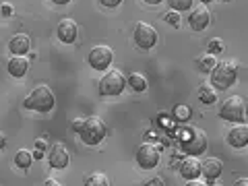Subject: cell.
<instances>
[{"label":"cell","mask_w":248,"mask_h":186,"mask_svg":"<svg viewBox=\"0 0 248 186\" xmlns=\"http://www.w3.org/2000/svg\"><path fill=\"white\" fill-rule=\"evenodd\" d=\"M238 81V64L232 60H221L217 62L215 68L211 71V85L215 89H230L232 85Z\"/></svg>","instance_id":"cell-1"},{"label":"cell","mask_w":248,"mask_h":186,"mask_svg":"<svg viewBox=\"0 0 248 186\" xmlns=\"http://www.w3.org/2000/svg\"><path fill=\"white\" fill-rule=\"evenodd\" d=\"M54 104H56V99H54V93L48 85H37L33 87V91L29 93L25 97V110H33V112H50Z\"/></svg>","instance_id":"cell-2"},{"label":"cell","mask_w":248,"mask_h":186,"mask_svg":"<svg viewBox=\"0 0 248 186\" xmlns=\"http://www.w3.org/2000/svg\"><path fill=\"white\" fill-rule=\"evenodd\" d=\"M108 135V126L99 116H89L83 118V126L79 130V137L85 145H99Z\"/></svg>","instance_id":"cell-3"},{"label":"cell","mask_w":248,"mask_h":186,"mask_svg":"<svg viewBox=\"0 0 248 186\" xmlns=\"http://www.w3.org/2000/svg\"><path fill=\"white\" fill-rule=\"evenodd\" d=\"M126 87V77H124L122 71L118 68H108L106 75L99 79V93L104 97H114V95H120Z\"/></svg>","instance_id":"cell-4"},{"label":"cell","mask_w":248,"mask_h":186,"mask_svg":"<svg viewBox=\"0 0 248 186\" xmlns=\"http://www.w3.org/2000/svg\"><path fill=\"white\" fill-rule=\"evenodd\" d=\"M246 102H244V97H240V95H232L228 97L226 102H223L219 106V118L223 120H228V122H242L246 118Z\"/></svg>","instance_id":"cell-5"},{"label":"cell","mask_w":248,"mask_h":186,"mask_svg":"<svg viewBox=\"0 0 248 186\" xmlns=\"http://www.w3.org/2000/svg\"><path fill=\"white\" fill-rule=\"evenodd\" d=\"M87 62H89V66L93 68V71L104 73L112 66L114 50L110 48V46H95V48H91V52L87 54Z\"/></svg>","instance_id":"cell-6"},{"label":"cell","mask_w":248,"mask_h":186,"mask_svg":"<svg viewBox=\"0 0 248 186\" xmlns=\"http://www.w3.org/2000/svg\"><path fill=\"white\" fill-rule=\"evenodd\" d=\"M133 40L141 50H151L157 44V31L147 21H139L133 31Z\"/></svg>","instance_id":"cell-7"},{"label":"cell","mask_w":248,"mask_h":186,"mask_svg":"<svg viewBox=\"0 0 248 186\" xmlns=\"http://www.w3.org/2000/svg\"><path fill=\"white\" fill-rule=\"evenodd\" d=\"M190 139L182 141V149L190 155V157H199L207 151V145H209V139H207V133L201 128H190Z\"/></svg>","instance_id":"cell-8"},{"label":"cell","mask_w":248,"mask_h":186,"mask_svg":"<svg viewBox=\"0 0 248 186\" xmlns=\"http://www.w3.org/2000/svg\"><path fill=\"white\" fill-rule=\"evenodd\" d=\"M135 159H137L139 168L153 170V168H157V164H159V149L153 143H145V145H141L137 149Z\"/></svg>","instance_id":"cell-9"},{"label":"cell","mask_w":248,"mask_h":186,"mask_svg":"<svg viewBox=\"0 0 248 186\" xmlns=\"http://www.w3.org/2000/svg\"><path fill=\"white\" fill-rule=\"evenodd\" d=\"M48 164L54 170H64L68 164H71V153H68V149L62 143L52 145V149L48 153Z\"/></svg>","instance_id":"cell-10"},{"label":"cell","mask_w":248,"mask_h":186,"mask_svg":"<svg viewBox=\"0 0 248 186\" xmlns=\"http://www.w3.org/2000/svg\"><path fill=\"white\" fill-rule=\"evenodd\" d=\"M56 33L62 44H75L77 35H79V25L75 19H62L56 27Z\"/></svg>","instance_id":"cell-11"},{"label":"cell","mask_w":248,"mask_h":186,"mask_svg":"<svg viewBox=\"0 0 248 186\" xmlns=\"http://www.w3.org/2000/svg\"><path fill=\"white\" fill-rule=\"evenodd\" d=\"M209 23H211V13L207 11V6H197V9H192L190 15H188V25L192 31H203L209 27Z\"/></svg>","instance_id":"cell-12"},{"label":"cell","mask_w":248,"mask_h":186,"mask_svg":"<svg viewBox=\"0 0 248 186\" xmlns=\"http://www.w3.org/2000/svg\"><path fill=\"white\" fill-rule=\"evenodd\" d=\"M221 172H223V164L217 157H209V159H205L203 164H201V176L205 178L207 184L215 182L217 178L221 176Z\"/></svg>","instance_id":"cell-13"},{"label":"cell","mask_w":248,"mask_h":186,"mask_svg":"<svg viewBox=\"0 0 248 186\" xmlns=\"http://www.w3.org/2000/svg\"><path fill=\"white\" fill-rule=\"evenodd\" d=\"M228 143L232 147H236V149H242V147L248 145V124H240V126H234L230 128L228 133Z\"/></svg>","instance_id":"cell-14"},{"label":"cell","mask_w":248,"mask_h":186,"mask_svg":"<svg viewBox=\"0 0 248 186\" xmlns=\"http://www.w3.org/2000/svg\"><path fill=\"white\" fill-rule=\"evenodd\" d=\"M29 48H31V40H29V35H25V33L13 35L11 42H9V50H11L13 56H27Z\"/></svg>","instance_id":"cell-15"},{"label":"cell","mask_w":248,"mask_h":186,"mask_svg":"<svg viewBox=\"0 0 248 186\" xmlns=\"http://www.w3.org/2000/svg\"><path fill=\"white\" fill-rule=\"evenodd\" d=\"M180 176H184L186 180H195V178L201 176V161L195 159V157H186L182 159V164H180Z\"/></svg>","instance_id":"cell-16"},{"label":"cell","mask_w":248,"mask_h":186,"mask_svg":"<svg viewBox=\"0 0 248 186\" xmlns=\"http://www.w3.org/2000/svg\"><path fill=\"white\" fill-rule=\"evenodd\" d=\"M29 71V60L27 56H11L9 58V73L13 77H17V79H21V77H25Z\"/></svg>","instance_id":"cell-17"},{"label":"cell","mask_w":248,"mask_h":186,"mask_svg":"<svg viewBox=\"0 0 248 186\" xmlns=\"http://www.w3.org/2000/svg\"><path fill=\"white\" fill-rule=\"evenodd\" d=\"M31 164H33V153L27 151V149H19L15 153V166L21 168V170H29Z\"/></svg>","instance_id":"cell-18"},{"label":"cell","mask_w":248,"mask_h":186,"mask_svg":"<svg viewBox=\"0 0 248 186\" xmlns=\"http://www.w3.org/2000/svg\"><path fill=\"white\" fill-rule=\"evenodd\" d=\"M126 83L133 87V91H137V93H143L145 89H147V79L141 75V73H130L128 77H126Z\"/></svg>","instance_id":"cell-19"},{"label":"cell","mask_w":248,"mask_h":186,"mask_svg":"<svg viewBox=\"0 0 248 186\" xmlns=\"http://www.w3.org/2000/svg\"><path fill=\"white\" fill-rule=\"evenodd\" d=\"M215 64H217V60H215L213 54H203V56L197 58V66H199L201 73H211L215 68Z\"/></svg>","instance_id":"cell-20"},{"label":"cell","mask_w":248,"mask_h":186,"mask_svg":"<svg viewBox=\"0 0 248 186\" xmlns=\"http://www.w3.org/2000/svg\"><path fill=\"white\" fill-rule=\"evenodd\" d=\"M199 99L203 104H215V99H217V93H215V87L213 85H201V89H199Z\"/></svg>","instance_id":"cell-21"},{"label":"cell","mask_w":248,"mask_h":186,"mask_svg":"<svg viewBox=\"0 0 248 186\" xmlns=\"http://www.w3.org/2000/svg\"><path fill=\"white\" fill-rule=\"evenodd\" d=\"M85 186H110V180H108V176L102 172H91L85 178Z\"/></svg>","instance_id":"cell-22"},{"label":"cell","mask_w":248,"mask_h":186,"mask_svg":"<svg viewBox=\"0 0 248 186\" xmlns=\"http://www.w3.org/2000/svg\"><path fill=\"white\" fill-rule=\"evenodd\" d=\"M192 2L195 0H168V4H170V9L172 11H190L192 9Z\"/></svg>","instance_id":"cell-23"},{"label":"cell","mask_w":248,"mask_h":186,"mask_svg":"<svg viewBox=\"0 0 248 186\" xmlns=\"http://www.w3.org/2000/svg\"><path fill=\"white\" fill-rule=\"evenodd\" d=\"M166 21L170 23V25H174V27H178V25H180V13H178V11H170L168 15H166Z\"/></svg>","instance_id":"cell-24"},{"label":"cell","mask_w":248,"mask_h":186,"mask_svg":"<svg viewBox=\"0 0 248 186\" xmlns=\"http://www.w3.org/2000/svg\"><path fill=\"white\" fill-rule=\"evenodd\" d=\"M174 114H176V118L178 120H186L190 116V108H186V106H178L176 110H174Z\"/></svg>","instance_id":"cell-25"},{"label":"cell","mask_w":248,"mask_h":186,"mask_svg":"<svg viewBox=\"0 0 248 186\" xmlns=\"http://www.w3.org/2000/svg\"><path fill=\"white\" fill-rule=\"evenodd\" d=\"M209 50H211V54H217V52H223V42L219 40V37H213L211 42H209Z\"/></svg>","instance_id":"cell-26"},{"label":"cell","mask_w":248,"mask_h":186,"mask_svg":"<svg viewBox=\"0 0 248 186\" xmlns=\"http://www.w3.org/2000/svg\"><path fill=\"white\" fill-rule=\"evenodd\" d=\"M0 13H2V17H13L15 6L11 2H2V6H0Z\"/></svg>","instance_id":"cell-27"},{"label":"cell","mask_w":248,"mask_h":186,"mask_svg":"<svg viewBox=\"0 0 248 186\" xmlns=\"http://www.w3.org/2000/svg\"><path fill=\"white\" fill-rule=\"evenodd\" d=\"M106 9H116V6H120L122 4V0H99Z\"/></svg>","instance_id":"cell-28"},{"label":"cell","mask_w":248,"mask_h":186,"mask_svg":"<svg viewBox=\"0 0 248 186\" xmlns=\"http://www.w3.org/2000/svg\"><path fill=\"white\" fill-rule=\"evenodd\" d=\"M184 186H207V182H205V180H199V178H195V180H188Z\"/></svg>","instance_id":"cell-29"},{"label":"cell","mask_w":248,"mask_h":186,"mask_svg":"<svg viewBox=\"0 0 248 186\" xmlns=\"http://www.w3.org/2000/svg\"><path fill=\"white\" fill-rule=\"evenodd\" d=\"M81 126H83V120H81V118H79V120H73V130H75V133H79Z\"/></svg>","instance_id":"cell-30"},{"label":"cell","mask_w":248,"mask_h":186,"mask_svg":"<svg viewBox=\"0 0 248 186\" xmlns=\"http://www.w3.org/2000/svg\"><path fill=\"white\" fill-rule=\"evenodd\" d=\"M44 186H62L58 180H54V178H48V180L44 182Z\"/></svg>","instance_id":"cell-31"},{"label":"cell","mask_w":248,"mask_h":186,"mask_svg":"<svg viewBox=\"0 0 248 186\" xmlns=\"http://www.w3.org/2000/svg\"><path fill=\"white\" fill-rule=\"evenodd\" d=\"M234 186H248V178H238L234 182Z\"/></svg>","instance_id":"cell-32"},{"label":"cell","mask_w":248,"mask_h":186,"mask_svg":"<svg viewBox=\"0 0 248 186\" xmlns=\"http://www.w3.org/2000/svg\"><path fill=\"white\" fill-rule=\"evenodd\" d=\"M35 147H37L40 151H44V149H46V143L42 141V139H37V141H35Z\"/></svg>","instance_id":"cell-33"},{"label":"cell","mask_w":248,"mask_h":186,"mask_svg":"<svg viewBox=\"0 0 248 186\" xmlns=\"http://www.w3.org/2000/svg\"><path fill=\"white\" fill-rule=\"evenodd\" d=\"M50 2L58 4V6H64V4H68V2H71V0H50Z\"/></svg>","instance_id":"cell-34"},{"label":"cell","mask_w":248,"mask_h":186,"mask_svg":"<svg viewBox=\"0 0 248 186\" xmlns=\"http://www.w3.org/2000/svg\"><path fill=\"white\" fill-rule=\"evenodd\" d=\"M143 2H145V4H151V6H155V4H161V2H164V0H143Z\"/></svg>","instance_id":"cell-35"},{"label":"cell","mask_w":248,"mask_h":186,"mask_svg":"<svg viewBox=\"0 0 248 186\" xmlns=\"http://www.w3.org/2000/svg\"><path fill=\"white\" fill-rule=\"evenodd\" d=\"M4 145H6V137H4L2 133H0V151L4 149Z\"/></svg>","instance_id":"cell-36"},{"label":"cell","mask_w":248,"mask_h":186,"mask_svg":"<svg viewBox=\"0 0 248 186\" xmlns=\"http://www.w3.org/2000/svg\"><path fill=\"white\" fill-rule=\"evenodd\" d=\"M42 155H44V151H40V149H37V151H33V159H40Z\"/></svg>","instance_id":"cell-37"},{"label":"cell","mask_w":248,"mask_h":186,"mask_svg":"<svg viewBox=\"0 0 248 186\" xmlns=\"http://www.w3.org/2000/svg\"><path fill=\"white\" fill-rule=\"evenodd\" d=\"M201 2H203V4H209V2H213V0H201Z\"/></svg>","instance_id":"cell-38"},{"label":"cell","mask_w":248,"mask_h":186,"mask_svg":"<svg viewBox=\"0 0 248 186\" xmlns=\"http://www.w3.org/2000/svg\"><path fill=\"white\" fill-rule=\"evenodd\" d=\"M223 2H232V0H223Z\"/></svg>","instance_id":"cell-39"},{"label":"cell","mask_w":248,"mask_h":186,"mask_svg":"<svg viewBox=\"0 0 248 186\" xmlns=\"http://www.w3.org/2000/svg\"><path fill=\"white\" fill-rule=\"evenodd\" d=\"M246 116H248V106H246Z\"/></svg>","instance_id":"cell-40"}]
</instances>
